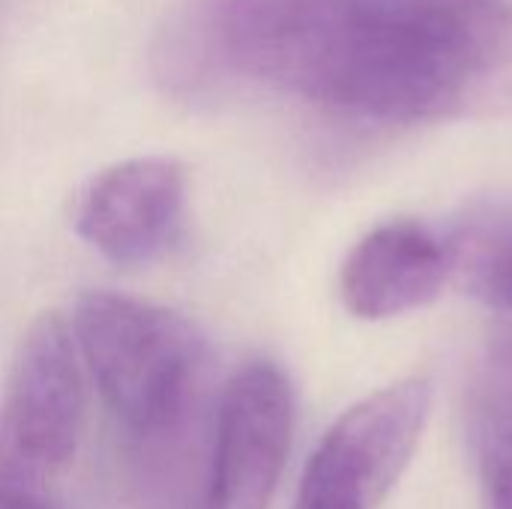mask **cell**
I'll return each instance as SVG.
<instances>
[{
    "label": "cell",
    "instance_id": "obj_8",
    "mask_svg": "<svg viewBox=\"0 0 512 509\" xmlns=\"http://www.w3.org/2000/svg\"><path fill=\"white\" fill-rule=\"evenodd\" d=\"M471 435L483 507L512 509V333L492 345L480 366L471 393Z\"/></svg>",
    "mask_w": 512,
    "mask_h": 509
},
{
    "label": "cell",
    "instance_id": "obj_6",
    "mask_svg": "<svg viewBox=\"0 0 512 509\" xmlns=\"http://www.w3.org/2000/svg\"><path fill=\"white\" fill-rule=\"evenodd\" d=\"M186 219V174L165 156L99 171L75 207V231L114 264L138 267L174 246Z\"/></svg>",
    "mask_w": 512,
    "mask_h": 509
},
{
    "label": "cell",
    "instance_id": "obj_1",
    "mask_svg": "<svg viewBox=\"0 0 512 509\" xmlns=\"http://www.w3.org/2000/svg\"><path fill=\"white\" fill-rule=\"evenodd\" d=\"M180 96L264 84L375 123H438L512 93L504 0H180L153 39Z\"/></svg>",
    "mask_w": 512,
    "mask_h": 509
},
{
    "label": "cell",
    "instance_id": "obj_10",
    "mask_svg": "<svg viewBox=\"0 0 512 509\" xmlns=\"http://www.w3.org/2000/svg\"><path fill=\"white\" fill-rule=\"evenodd\" d=\"M42 509H57V507H54V504H48V507H42Z\"/></svg>",
    "mask_w": 512,
    "mask_h": 509
},
{
    "label": "cell",
    "instance_id": "obj_5",
    "mask_svg": "<svg viewBox=\"0 0 512 509\" xmlns=\"http://www.w3.org/2000/svg\"><path fill=\"white\" fill-rule=\"evenodd\" d=\"M294 438V393L273 363L243 366L222 393L207 509H267Z\"/></svg>",
    "mask_w": 512,
    "mask_h": 509
},
{
    "label": "cell",
    "instance_id": "obj_3",
    "mask_svg": "<svg viewBox=\"0 0 512 509\" xmlns=\"http://www.w3.org/2000/svg\"><path fill=\"white\" fill-rule=\"evenodd\" d=\"M432 390L411 378L348 408L306 462L294 509H375L411 465Z\"/></svg>",
    "mask_w": 512,
    "mask_h": 509
},
{
    "label": "cell",
    "instance_id": "obj_2",
    "mask_svg": "<svg viewBox=\"0 0 512 509\" xmlns=\"http://www.w3.org/2000/svg\"><path fill=\"white\" fill-rule=\"evenodd\" d=\"M72 336L105 405L126 429L159 435L183 420L207 354L183 315L90 291L75 306Z\"/></svg>",
    "mask_w": 512,
    "mask_h": 509
},
{
    "label": "cell",
    "instance_id": "obj_4",
    "mask_svg": "<svg viewBox=\"0 0 512 509\" xmlns=\"http://www.w3.org/2000/svg\"><path fill=\"white\" fill-rule=\"evenodd\" d=\"M84 381L75 339L57 312H42L24 333L0 399V450L48 477L78 450Z\"/></svg>",
    "mask_w": 512,
    "mask_h": 509
},
{
    "label": "cell",
    "instance_id": "obj_7",
    "mask_svg": "<svg viewBox=\"0 0 512 509\" xmlns=\"http://www.w3.org/2000/svg\"><path fill=\"white\" fill-rule=\"evenodd\" d=\"M450 282L444 240L414 219H393L369 231L345 258L339 291L351 315L384 321L438 300Z\"/></svg>",
    "mask_w": 512,
    "mask_h": 509
},
{
    "label": "cell",
    "instance_id": "obj_9",
    "mask_svg": "<svg viewBox=\"0 0 512 509\" xmlns=\"http://www.w3.org/2000/svg\"><path fill=\"white\" fill-rule=\"evenodd\" d=\"M450 279L507 321L512 333V213L483 210L462 219L444 240Z\"/></svg>",
    "mask_w": 512,
    "mask_h": 509
}]
</instances>
